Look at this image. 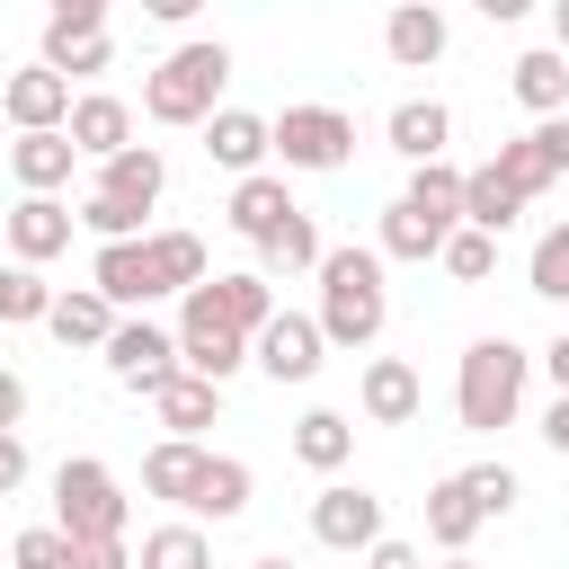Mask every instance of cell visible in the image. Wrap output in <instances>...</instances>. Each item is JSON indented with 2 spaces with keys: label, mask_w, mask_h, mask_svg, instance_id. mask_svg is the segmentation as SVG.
I'll list each match as a JSON object with an SVG mask.
<instances>
[{
  "label": "cell",
  "mask_w": 569,
  "mask_h": 569,
  "mask_svg": "<svg viewBox=\"0 0 569 569\" xmlns=\"http://www.w3.org/2000/svg\"><path fill=\"white\" fill-rule=\"evenodd\" d=\"M320 338L329 347H373L382 338V320H391V284H382V249H356V240H338L329 258H320Z\"/></svg>",
  "instance_id": "1"
},
{
  "label": "cell",
  "mask_w": 569,
  "mask_h": 569,
  "mask_svg": "<svg viewBox=\"0 0 569 569\" xmlns=\"http://www.w3.org/2000/svg\"><path fill=\"white\" fill-rule=\"evenodd\" d=\"M222 80H231V44L196 36V44H178L169 62L142 71V116L151 124H213L222 116Z\"/></svg>",
  "instance_id": "2"
},
{
  "label": "cell",
  "mask_w": 569,
  "mask_h": 569,
  "mask_svg": "<svg viewBox=\"0 0 569 569\" xmlns=\"http://www.w3.org/2000/svg\"><path fill=\"white\" fill-rule=\"evenodd\" d=\"M525 373H533V356H525L516 338H471L462 365H453V418H462L471 436L516 427V409H525Z\"/></svg>",
  "instance_id": "3"
},
{
  "label": "cell",
  "mask_w": 569,
  "mask_h": 569,
  "mask_svg": "<svg viewBox=\"0 0 569 569\" xmlns=\"http://www.w3.org/2000/svg\"><path fill=\"white\" fill-rule=\"evenodd\" d=\"M124 480L98 462V453H71L62 471H53V525L71 533V542H124Z\"/></svg>",
  "instance_id": "4"
},
{
  "label": "cell",
  "mask_w": 569,
  "mask_h": 569,
  "mask_svg": "<svg viewBox=\"0 0 569 569\" xmlns=\"http://www.w3.org/2000/svg\"><path fill=\"white\" fill-rule=\"evenodd\" d=\"M36 62H44V71H62V80L107 71V62H116L107 0H53V9H44V53H36Z\"/></svg>",
  "instance_id": "5"
},
{
  "label": "cell",
  "mask_w": 569,
  "mask_h": 569,
  "mask_svg": "<svg viewBox=\"0 0 569 569\" xmlns=\"http://www.w3.org/2000/svg\"><path fill=\"white\" fill-rule=\"evenodd\" d=\"M178 365H187L196 382H231V373L249 365V338L213 311V293H204V284H196V293H187V311H178Z\"/></svg>",
  "instance_id": "6"
},
{
  "label": "cell",
  "mask_w": 569,
  "mask_h": 569,
  "mask_svg": "<svg viewBox=\"0 0 569 569\" xmlns=\"http://www.w3.org/2000/svg\"><path fill=\"white\" fill-rule=\"evenodd\" d=\"M276 160L284 169H347L356 160V116H338V107H284L276 116Z\"/></svg>",
  "instance_id": "7"
},
{
  "label": "cell",
  "mask_w": 569,
  "mask_h": 569,
  "mask_svg": "<svg viewBox=\"0 0 569 569\" xmlns=\"http://www.w3.org/2000/svg\"><path fill=\"white\" fill-rule=\"evenodd\" d=\"M107 373L124 382V391H160V382H178L187 365H178V329H160V320H116V338H107Z\"/></svg>",
  "instance_id": "8"
},
{
  "label": "cell",
  "mask_w": 569,
  "mask_h": 569,
  "mask_svg": "<svg viewBox=\"0 0 569 569\" xmlns=\"http://www.w3.org/2000/svg\"><path fill=\"white\" fill-rule=\"evenodd\" d=\"M89 284L124 311V320H142L160 293H169V276H160V258H151V240H116V249H98L89 258Z\"/></svg>",
  "instance_id": "9"
},
{
  "label": "cell",
  "mask_w": 569,
  "mask_h": 569,
  "mask_svg": "<svg viewBox=\"0 0 569 569\" xmlns=\"http://www.w3.org/2000/svg\"><path fill=\"white\" fill-rule=\"evenodd\" d=\"M320 356H329V338H320V320H311V311H276V320L249 338V365H258L267 382H311V373H320Z\"/></svg>",
  "instance_id": "10"
},
{
  "label": "cell",
  "mask_w": 569,
  "mask_h": 569,
  "mask_svg": "<svg viewBox=\"0 0 569 569\" xmlns=\"http://www.w3.org/2000/svg\"><path fill=\"white\" fill-rule=\"evenodd\" d=\"M311 533H320L329 551H373V542H382V498H373L365 480H329V489L311 498Z\"/></svg>",
  "instance_id": "11"
},
{
  "label": "cell",
  "mask_w": 569,
  "mask_h": 569,
  "mask_svg": "<svg viewBox=\"0 0 569 569\" xmlns=\"http://www.w3.org/2000/svg\"><path fill=\"white\" fill-rule=\"evenodd\" d=\"M71 222H80V213H71L62 196H18V204L0 213V240H9L18 267H44V258L71 249Z\"/></svg>",
  "instance_id": "12"
},
{
  "label": "cell",
  "mask_w": 569,
  "mask_h": 569,
  "mask_svg": "<svg viewBox=\"0 0 569 569\" xmlns=\"http://www.w3.org/2000/svg\"><path fill=\"white\" fill-rule=\"evenodd\" d=\"M71 80L62 71H44V62H27V71H9V89H0V116L18 124V133H62L71 124Z\"/></svg>",
  "instance_id": "13"
},
{
  "label": "cell",
  "mask_w": 569,
  "mask_h": 569,
  "mask_svg": "<svg viewBox=\"0 0 569 569\" xmlns=\"http://www.w3.org/2000/svg\"><path fill=\"white\" fill-rule=\"evenodd\" d=\"M356 409H365L373 427H409V418L427 409L418 365H409V356H373V365H365V382H356Z\"/></svg>",
  "instance_id": "14"
},
{
  "label": "cell",
  "mask_w": 569,
  "mask_h": 569,
  "mask_svg": "<svg viewBox=\"0 0 569 569\" xmlns=\"http://www.w3.org/2000/svg\"><path fill=\"white\" fill-rule=\"evenodd\" d=\"M276 151V116H249V107H222L204 124V160L231 169V178H258V160Z\"/></svg>",
  "instance_id": "15"
},
{
  "label": "cell",
  "mask_w": 569,
  "mask_h": 569,
  "mask_svg": "<svg viewBox=\"0 0 569 569\" xmlns=\"http://www.w3.org/2000/svg\"><path fill=\"white\" fill-rule=\"evenodd\" d=\"M62 133H71V151H80V160H98V169H107L116 151H133V107H124V98H107V89H89V98L71 107V124H62Z\"/></svg>",
  "instance_id": "16"
},
{
  "label": "cell",
  "mask_w": 569,
  "mask_h": 569,
  "mask_svg": "<svg viewBox=\"0 0 569 569\" xmlns=\"http://www.w3.org/2000/svg\"><path fill=\"white\" fill-rule=\"evenodd\" d=\"M293 213H302V204H293V187H284L276 169H258V178H240V187H231V231H240L249 249H267Z\"/></svg>",
  "instance_id": "17"
},
{
  "label": "cell",
  "mask_w": 569,
  "mask_h": 569,
  "mask_svg": "<svg viewBox=\"0 0 569 569\" xmlns=\"http://www.w3.org/2000/svg\"><path fill=\"white\" fill-rule=\"evenodd\" d=\"M507 89L533 107V124L569 116V53H560V44H533V53H516V62H507Z\"/></svg>",
  "instance_id": "18"
},
{
  "label": "cell",
  "mask_w": 569,
  "mask_h": 569,
  "mask_svg": "<svg viewBox=\"0 0 569 569\" xmlns=\"http://www.w3.org/2000/svg\"><path fill=\"white\" fill-rule=\"evenodd\" d=\"M382 133H391V151H400L409 169H427V160H445V142H453V107H445V98H400Z\"/></svg>",
  "instance_id": "19"
},
{
  "label": "cell",
  "mask_w": 569,
  "mask_h": 569,
  "mask_svg": "<svg viewBox=\"0 0 569 569\" xmlns=\"http://www.w3.org/2000/svg\"><path fill=\"white\" fill-rule=\"evenodd\" d=\"M382 53H391L400 71H427V62H445V9H427V0H400V9L382 18Z\"/></svg>",
  "instance_id": "20"
},
{
  "label": "cell",
  "mask_w": 569,
  "mask_h": 569,
  "mask_svg": "<svg viewBox=\"0 0 569 569\" xmlns=\"http://www.w3.org/2000/svg\"><path fill=\"white\" fill-rule=\"evenodd\" d=\"M116 320H124V311H116L98 284H71V293H53V311H44V329H53L62 347H98V356H107Z\"/></svg>",
  "instance_id": "21"
},
{
  "label": "cell",
  "mask_w": 569,
  "mask_h": 569,
  "mask_svg": "<svg viewBox=\"0 0 569 569\" xmlns=\"http://www.w3.org/2000/svg\"><path fill=\"white\" fill-rule=\"evenodd\" d=\"M204 445H187V436H160L151 453H142V489L151 498H169V507H196V489H204Z\"/></svg>",
  "instance_id": "22"
},
{
  "label": "cell",
  "mask_w": 569,
  "mask_h": 569,
  "mask_svg": "<svg viewBox=\"0 0 569 569\" xmlns=\"http://www.w3.org/2000/svg\"><path fill=\"white\" fill-rule=\"evenodd\" d=\"M471 533H480V498H471V480H462V471H445V480L427 489V542H436L445 560H462V551H471Z\"/></svg>",
  "instance_id": "23"
},
{
  "label": "cell",
  "mask_w": 569,
  "mask_h": 569,
  "mask_svg": "<svg viewBox=\"0 0 569 569\" xmlns=\"http://www.w3.org/2000/svg\"><path fill=\"white\" fill-rule=\"evenodd\" d=\"M9 169H18L27 196H62L71 169H80V151H71V133H18L9 142Z\"/></svg>",
  "instance_id": "24"
},
{
  "label": "cell",
  "mask_w": 569,
  "mask_h": 569,
  "mask_svg": "<svg viewBox=\"0 0 569 569\" xmlns=\"http://www.w3.org/2000/svg\"><path fill=\"white\" fill-rule=\"evenodd\" d=\"M204 293H213V311H222V320H231L240 338H258V329H267V320L284 311V302H276V284H267L258 267H231V276H204Z\"/></svg>",
  "instance_id": "25"
},
{
  "label": "cell",
  "mask_w": 569,
  "mask_h": 569,
  "mask_svg": "<svg viewBox=\"0 0 569 569\" xmlns=\"http://www.w3.org/2000/svg\"><path fill=\"white\" fill-rule=\"evenodd\" d=\"M160 187H169V160H160L151 142H133V151H116V160L98 169V187H89V196H116V204H142V213H151V204H160Z\"/></svg>",
  "instance_id": "26"
},
{
  "label": "cell",
  "mask_w": 569,
  "mask_h": 569,
  "mask_svg": "<svg viewBox=\"0 0 569 569\" xmlns=\"http://www.w3.org/2000/svg\"><path fill=\"white\" fill-rule=\"evenodd\" d=\"M445 240H453V222H427V213H418V204H400V196L382 204V240H373L382 258H409V267H427V258H445Z\"/></svg>",
  "instance_id": "27"
},
{
  "label": "cell",
  "mask_w": 569,
  "mask_h": 569,
  "mask_svg": "<svg viewBox=\"0 0 569 569\" xmlns=\"http://www.w3.org/2000/svg\"><path fill=\"white\" fill-rule=\"evenodd\" d=\"M151 409H160V427H169V436H187V445H196V427H213V418H222V382L178 373V382H160V391H151Z\"/></svg>",
  "instance_id": "28"
},
{
  "label": "cell",
  "mask_w": 569,
  "mask_h": 569,
  "mask_svg": "<svg viewBox=\"0 0 569 569\" xmlns=\"http://www.w3.org/2000/svg\"><path fill=\"white\" fill-rule=\"evenodd\" d=\"M347 453H356V418H347V409H302V418H293V462L338 471Z\"/></svg>",
  "instance_id": "29"
},
{
  "label": "cell",
  "mask_w": 569,
  "mask_h": 569,
  "mask_svg": "<svg viewBox=\"0 0 569 569\" xmlns=\"http://www.w3.org/2000/svg\"><path fill=\"white\" fill-rule=\"evenodd\" d=\"M516 213H525V196H516L489 160H480V169H462V222H471V231H489V240H498Z\"/></svg>",
  "instance_id": "30"
},
{
  "label": "cell",
  "mask_w": 569,
  "mask_h": 569,
  "mask_svg": "<svg viewBox=\"0 0 569 569\" xmlns=\"http://www.w3.org/2000/svg\"><path fill=\"white\" fill-rule=\"evenodd\" d=\"M320 258H329L320 222H311V213H293V222H284V231L258 249V276H267V284H276V276H320Z\"/></svg>",
  "instance_id": "31"
},
{
  "label": "cell",
  "mask_w": 569,
  "mask_h": 569,
  "mask_svg": "<svg viewBox=\"0 0 569 569\" xmlns=\"http://www.w3.org/2000/svg\"><path fill=\"white\" fill-rule=\"evenodd\" d=\"M249 489H258L249 462H240V453H213V462H204V489H196V507H187V525H196V516H213V525L249 516Z\"/></svg>",
  "instance_id": "32"
},
{
  "label": "cell",
  "mask_w": 569,
  "mask_h": 569,
  "mask_svg": "<svg viewBox=\"0 0 569 569\" xmlns=\"http://www.w3.org/2000/svg\"><path fill=\"white\" fill-rule=\"evenodd\" d=\"M400 204H418L427 222H453V231H462V169H453V160H427V169H409Z\"/></svg>",
  "instance_id": "33"
},
{
  "label": "cell",
  "mask_w": 569,
  "mask_h": 569,
  "mask_svg": "<svg viewBox=\"0 0 569 569\" xmlns=\"http://www.w3.org/2000/svg\"><path fill=\"white\" fill-rule=\"evenodd\" d=\"M489 169H498V178H507V187H516L525 204H533V196H542V187L560 178V160L542 151V133H516V142H498V160H489Z\"/></svg>",
  "instance_id": "34"
},
{
  "label": "cell",
  "mask_w": 569,
  "mask_h": 569,
  "mask_svg": "<svg viewBox=\"0 0 569 569\" xmlns=\"http://www.w3.org/2000/svg\"><path fill=\"white\" fill-rule=\"evenodd\" d=\"M133 569H213V542H204V525H151Z\"/></svg>",
  "instance_id": "35"
},
{
  "label": "cell",
  "mask_w": 569,
  "mask_h": 569,
  "mask_svg": "<svg viewBox=\"0 0 569 569\" xmlns=\"http://www.w3.org/2000/svg\"><path fill=\"white\" fill-rule=\"evenodd\" d=\"M44 311H53L44 267H18V258H9V267H0V320H9V329H27V320H44Z\"/></svg>",
  "instance_id": "36"
},
{
  "label": "cell",
  "mask_w": 569,
  "mask_h": 569,
  "mask_svg": "<svg viewBox=\"0 0 569 569\" xmlns=\"http://www.w3.org/2000/svg\"><path fill=\"white\" fill-rule=\"evenodd\" d=\"M525 293L569 302V222H551V231L533 240V258H525Z\"/></svg>",
  "instance_id": "37"
},
{
  "label": "cell",
  "mask_w": 569,
  "mask_h": 569,
  "mask_svg": "<svg viewBox=\"0 0 569 569\" xmlns=\"http://www.w3.org/2000/svg\"><path fill=\"white\" fill-rule=\"evenodd\" d=\"M151 258H160L169 293H196V284H204V240H196V231H151Z\"/></svg>",
  "instance_id": "38"
},
{
  "label": "cell",
  "mask_w": 569,
  "mask_h": 569,
  "mask_svg": "<svg viewBox=\"0 0 569 569\" xmlns=\"http://www.w3.org/2000/svg\"><path fill=\"white\" fill-rule=\"evenodd\" d=\"M436 267H445V276H453V284H489V276H498V240H489V231H471V222H462V231H453V240H445V258H436Z\"/></svg>",
  "instance_id": "39"
},
{
  "label": "cell",
  "mask_w": 569,
  "mask_h": 569,
  "mask_svg": "<svg viewBox=\"0 0 569 569\" xmlns=\"http://www.w3.org/2000/svg\"><path fill=\"white\" fill-rule=\"evenodd\" d=\"M80 222L98 231V249H116V240H151V231H142V204H116V196H80Z\"/></svg>",
  "instance_id": "40"
},
{
  "label": "cell",
  "mask_w": 569,
  "mask_h": 569,
  "mask_svg": "<svg viewBox=\"0 0 569 569\" xmlns=\"http://www.w3.org/2000/svg\"><path fill=\"white\" fill-rule=\"evenodd\" d=\"M462 480H471V498H480V525H489V516H516V498H525V480H516L507 462H471Z\"/></svg>",
  "instance_id": "41"
},
{
  "label": "cell",
  "mask_w": 569,
  "mask_h": 569,
  "mask_svg": "<svg viewBox=\"0 0 569 569\" xmlns=\"http://www.w3.org/2000/svg\"><path fill=\"white\" fill-rule=\"evenodd\" d=\"M71 551H80V542H71L62 525H27V533L9 542V560H18V569H71Z\"/></svg>",
  "instance_id": "42"
},
{
  "label": "cell",
  "mask_w": 569,
  "mask_h": 569,
  "mask_svg": "<svg viewBox=\"0 0 569 569\" xmlns=\"http://www.w3.org/2000/svg\"><path fill=\"white\" fill-rule=\"evenodd\" d=\"M71 569H133V551H124V542H80Z\"/></svg>",
  "instance_id": "43"
},
{
  "label": "cell",
  "mask_w": 569,
  "mask_h": 569,
  "mask_svg": "<svg viewBox=\"0 0 569 569\" xmlns=\"http://www.w3.org/2000/svg\"><path fill=\"white\" fill-rule=\"evenodd\" d=\"M18 418H27V382L0 365V436H18Z\"/></svg>",
  "instance_id": "44"
},
{
  "label": "cell",
  "mask_w": 569,
  "mask_h": 569,
  "mask_svg": "<svg viewBox=\"0 0 569 569\" xmlns=\"http://www.w3.org/2000/svg\"><path fill=\"white\" fill-rule=\"evenodd\" d=\"M27 480V436H0V498Z\"/></svg>",
  "instance_id": "45"
},
{
  "label": "cell",
  "mask_w": 569,
  "mask_h": 569,
  "mask_svg": "<svg viewBox=\"0 0 569 569\" xmlns=\"http://www.w3.org/2000/svg\"><path fill=\"white\" fill-rule=\"evenodd\" d=\"M365 569H427V560H418V551H409V542H391V533H382V542H373V551H365Z\"/></svg>",
  "instance_id": "46"
},
{
  "label": "cell",
  "mask_w": 569,
  "mask_h": 569,
  "mask_svg": "<svg viewBox=\"0 0 569 569\" xmlns=\"http://www.w3.org/2000/svg\"><path fill=\"white\" fill-rule=\"evenodd\" d=\"M542 445H551V453H569V391L542 409Z\"/></svg>",
  "instance_id": "47"
},
{
  "label": "cell",
  "mask_w": 569,
  "mask_h": 569,
  "mask_svg": "<svg viewBox=\"0 0 569 569\" xmlns=\"http://www.w3.org/2000/svg\"><path fill=\"white\" fill-rule=\"evenodd\" d=\"M533 365H542V373H551V382H560V391H569V329H560V338H551V347H542V356H533Z\"/></svg>",
  "instance_id": "48"
},
{
  "label": "cell",
  "mask_w": 569,
  "mask_h": 569,
  "mask_svg": "<svg viewBox=\"0 0 569 569\" xmlns=\"http://www.w3.org/2000/svg\"><path fill=\"white\" fill-rule=\"evenodd\" d=\"M551 44H560V53H569V0H560V9H551Z\"/></svg>",
  "instance_id": "49"
},
{
  "label": "cell",
  "mask_w": 569,
  "mask_h": 569,
  "mask_svg": "<svg viewBox=\"0 0 569 569\" xmlns=\"http://www.w3.org/2000/svg\"><path fill=\"white\" fill-rule=\"evenodd\" d=\"M249 569H293V560H249Z\"/></svg>",
  "instance_id": "50"
},
{
  "label": "cell",
  "mask_w": 569,
  "mask_h": 569,
  "mask_svg": "<svg viewBox=\"0 0 569 569\" xmlns=\"http://www.w3.org/2000/svg\"><path fill=\"white\" fill-rule=\"evenodd\" d=\"M445 569H471V560H445Z\"/></svg>",
  "instance_id": "51"
}]
</instances>
